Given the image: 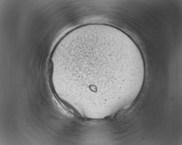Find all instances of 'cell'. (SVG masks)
<instances>
[{"instance_id": "6da1fadb", "label": "cell", "mask_w": 182, "mask_h": 145, "mask_svg": "<svg viewBox=\"0 0 182 145\" xmlns=\"http://www.w3.org/2000/svg\"><path fill=\"white\" fill-rule=\"evenodd\" d=\"M74 58L78 73L74 83L92 93L121 92L127 88L137 75L133 59L113 46L86 49Z\"/></svg>"}]
</instances>
